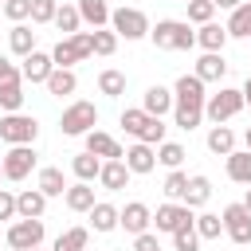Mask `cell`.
<instances>
[{
	"instance_id": "6da1fadb",
	"label": "cell",
	"mask_w": 251,
	"mask_h": 251,
	"mask_svg": "<svg viewBox=\"0 0 251 251\" xmlns=\"http://www.w3.org/2000/svg\"><path fill=\"white\" fill-rule=\"evenodd\" d=\"M149 39L161 51H192L196 47V31L188 27V20H157V27L149 31Z\"/></svg>"
},
{
	"instance_id": "7a4b0ae2",
	"label": "cell",
	"mask_w": 251,
	"mask_h": 251,
	"mask_svg": "<svg viewBox=\"0 0 251 251\" xmlns=\"http://www.w3.org/2000/svg\"><path fill=\"white\" fill-rule=\"evenodd\" d=\"M90 55H94V31H75L71 39H59L55 51H51L55 67H63V71H71L75 63H82Z\"/></svg>"
},
{
	"instance_id": "3957f363",
	"label": "cell",
	"mask_w": 251,
	"mask_h": 251,
	"mask_svg": "<svg viewBox=\"0 0 251 251\" xmlns=\"http://www.w3.org/2000/svg\"><path fill=\"white\" fill-rule=\"evenodd\" d=\"M243 106H247V102H243V90L220 86L216 94H208V102H204V118H212L216 126H224V122H227V118H235Z\"/></svg>"
},
{
	"instance_id": "277c9868",
	"label": "cell",
	"mask_w": 251,
	"mask_h": 251,
	"mask_svg": "<svg viewBox=\"0 0 251 251\" xmlns=\"http://www.w3.org/2000/svg\"><path fill=\"white\" fill-rule=\"evenodd\" d=\"M94 126H98L94 102H71V106L63 110V118H59V129H63L67 137H86Z\"/></svg>"
},
{
	"instance_id": "5b68a950",
	"label": "cell",
	"mask_w": 251,
	"mask_h": 251,
	"mask_svg": "<svg viewBox=\"0 0 251 251\" xmlns=\"http://www.w3.org/2000/svg\"><path fill=\"white\" fill-rule=\"evenodd\" d=\"M39 137V122L31 118V114H4L0 118V141H8V145H31Z\"/></svg>"
},
{
	"instance_id": "8992f818",
	"label": "cell",
	"mask_w": 251,
	"mask_h": 251,
	"mask_svg": "<svg viewBox=\"0 0 251 251\" xmlns=\"http://www.w3.org/2000/svg\"><path fill=\"white\" fill-rule=\"evenodd\" d=\"M110 24H114L118 39H145V35L153 31V27H149V16H145L141 8H114Z\"/></svg>"
},
{
	"instance_id": "52a82bcc",
	"label": "cell",
	"mask_w": 251,
	"mask_h": 251,
	"mask_svg": "<svg viewBox=\"0 0 251 251\" xmlns=\"http://www.w3.org/2000/svg\"><path fill=\"white\" fill-rule=\"evenodd\" d=\"M153 224H157V231H165V235H176L180 227L196 224V216H192V208H188V204H176V200H169V204H161V208H157Z\"/></svg>"
},
{
	"instance_id": "ba28073f",
	"label": "cell",
	"mask_w": 251,
	"mask_h": 251,
	"mask_svg": "<svg viewBox=\"0 0 251 251\" xmlns=\"http://www.w3.org/2000/svg\"><path fill=\"white\" fill-rule=\"evenodd\" d=\"M43 220H16L12 227H8V247L12 251H31V247H39L43 243Z\"/></svg>"
},
{
	"instance_id": "9c48e42d",
	"label": "cell",
	"mask_w": 251,
	"mask_h": 251,
	"mask_svg": "<svg viewBox=\"0 0 251 251\" xmlns=\"http://www.w3.org/2000/svg\"><path fill=\"white\" fill-rule=\"evenodd\" d=\"M173 98H176V106H180V110H204V102H208L204 82H200L196 75H180V78H176V86H173Z\"/></svg>"
},
{
	"instance_id": "30bf717a",
	"label": "cell",
	"mask_w": 251,
	"mask_h": 251,
	"mask_svg": "<svg viewBox=\"0 0 251 251\" xmlns=\"http://www.w3.org/2000/svg\"><path fill=\"white\" fill-rule=\"evenodd\" d=\"M224 231H227V239L231 243H251V212L243 208V204H227L224 208Z\"/></svg>"
},
{
	"instance_id": "8fae6325",
	"label": "cell",
	"mask_w": 251,
	"mask_h": 251,
	"mask_svg": "<svg viewBox=\"0 0 251 251\" xmlns=\"http://www.w3.org/2000/svg\"><path fill=\"white\" fill-rule=\"evenodd\" d=\"M31 169H35V149L31 145H12L4 153V176L8 180H24V176H31Z\"/></svg>"
},
{
	"instance_id": "7c38bea8",
	"label": "cell",
	"mask_w": 251,
	"mask_h": 251,
	"mask_svg": "<svg viewBox=\"0 0 251 251\" xmlns=\"http://www.w3.org/2000/svg\"><path fill=\"white\" fill-rule=\"evenodd\" d=\"M149 224H153V212H149V204H141V200H129V204L122 208V216H118V227H126L129 235H145Z\"/></svg>"
},
{
	"instance_id": "4fadbf2b",
	"label": "cell",
	"mask_w": 251,
	"mask_h": 251,
	"mask_svg": "<svg viewBox=\"0 0 251 251\" xmlns=\"http://www.w3.org/2000/svg\"><path fill=\"white\" fill-rule=\"evenodd\" d=\"M122 161H126V169H129V173L145 176V173H153V169H157V149H153V145H145V141H137V145H129V149H126V157H122Z\"/></svg>"
},
{
	"instance_id": "5bb4252c",
	"label": "cell",
	"mask_w": 251,
	"mask_h": 251,
	"mask_svg": "<svg viewBox=\"0 0 251 251\" xmlns=\"http://www.w3.org/2000/svg\"><path fill=\"white\" fill-rule=\"evenodd\" d=\"M173 106H176V98H173V90H169V86H161V82H157V86H149V90L141 94V110H145V114H153V118H165Z\"/></svg>"
},
{
	"instance_id": "9a60e30c",
	"label": "cell",
	"mask_w": 251,
	"mask_h": 251,
	"mask_svg": "<svg viewBox=\"0 0 251 251\" xmlns=\"http://www.w3.org/2000/svg\"><path fill=\"white\" fill-rule=\"evenodd\" d=\"M86 153H94V157H102V161H122V157H126V149H122L110 133H102V129H90V133H86Z\"/></svg>"
},
{
	"instance_id": "2e32d148",
	"label": "cell",
	"mask_w": 251,
	"mask_h": 251,
	"mask_svg": "<svg viewBox=\"0 0 251 251\" xmlns=\"http://www.w3.org/2000/svg\"><path fill=\"white\" fill-rule=\"evenodd\" d=\"M200 82H220L227 75V63H224V51H204L196 59V71H192Z\"/></svg>"
},
{
	"instance_id": "e0dca14e",
	"label": "cell",
	"mask_w": 251,
	"mask_h": 251,
	"mask_svg": "<svg viewBox=\"0 0 251 251\" xmlns=\"http://www.w3.org/2000/svg\"><path fill=\"white\" fill-rule=\"evenodd\" d=\"M51 71H55V59L43 55V51H31V55L24 59V67H20V75H24L27 82H47Z\"/></svg>"
},
{
	"instance_id": "ac0fdd59",
	"label": "cell",
	"mask_w": 251,
	"mask_h": 251,
	"mask_svg": "<svg viewBox=\"0 0 251 251\" xmlns=\"http://www.w3.org/2000/svg\"><path fill=\"white\" fill-rule=\"evenodd\" d=\"M129 169H126V161H102V173H98V184L106 188V192H122L126 184H129Z\"/></svg>"
},
{
	"instance_id": "d6986e66",
	"label": "cell",
	"mask_w": 251,
	"mask_h": 251,
	"mask_svg": "<svg viewBox=\"0 0 251 251\" xmlns=\"http://www.w3.org/2000/svg\"><path fill=\"white\" fill-rule=\"evenodd\" d=\"M16 212H20V220H43L47 196H43L39 188H24V192L16 196Z\"/></svg>"
},
{
	"instance_id": "ffe728a7",
	"label": "cell",
	"mask_w": 251,
	"mask_h": 251,
	"mask_svg": "<svg viewBox=\"0 0 251 251\" xmlns=\"http://www.w3.org/2000/svg\"><path fill=\"white\" fill-rule=\"evenodd\" d=\"M35 188L51 200V196H67V180H63V169H55V165H47V169H39V176H35Z\"/></svg>"
},
{
	"instance_id": "44dd1931",
	"label": "cell",
	"mask_w": 251,
	"mask_h": 251,
	"mask_svg": "<svg viewBox=\"0 0 251 251\" xmlns=\"http://www.w3.org/2000/svg\"><path fill=\"white\" fill-rule=\"evenodd\" d=\"M86 216H90V227H94L98 235H106V231H114V227H118V216H122V208H114V204L98 200V204H94Z\"/></svg>"
},
{
	"instance_id": "7402d4cb",
	"label": "cell",
	"mask_w": 251,
	"mask_h": 251,
	"mask_svg": "<svg viewBox=\"0 0 251 251\" xmlns=\"http://www.w3.org/2000/svg\"><path fill=\"white\" fill-rule=\"evenodd\" d=\"M78 16H82V24H90V27L98 31V27H106V24H110L114 8H110L106 0H78Z\"/></svg>"
},
{
	"instance_id": "603a6c76",
	"label": "cell",
	"mask_w": 251,
	"mask_h": 251,
	"mask_svg": "<svg viewBox=\"0 0 251 251\" xmlns=\"http://www.w3.org/2000/svg\"><path fill=\"white\" fill-rule=\"evenodd\" d=\"M224 27H227V39H251V0H243Z\"/></svg>"
},
{
	"instance_id": "cb8c5ba5",
	"label": "cell",
	"mask_w": 251,
	"mask_h": 251,
	"mask_svg": "<svg viewBox=\"0 0 251 251\" xmlns=\"http://www.w3.org/2000/svg\"><path fill=\"white\" fill-rule=\"evenodd\" d=\"M63 200H67V208H71V212H90V208L98 204V200H94V188H90L86 180H78V184H71Z\"/></svg>"
},
{
	"instance_id": "d4e9b609",
	"label": "cell",
	"mask_w": 251,
	"mask_h": 251,
	"mask_svg": "<svg viewBox=\"0 0 251 251\" xmlns=\"http://www.w3.org/2000/svg\"><path fill=\"white\" fill-rule=\"evenodd\" d=\"M227 176H231L235 184H247V188H251V149H235V153L227 157Z\"/></svg>"
},
{
	"instance_id": "484cf974",
	"label": "cell",
	"mask_w": 251,
	"mask_h": 251,
	"mask_svg": "<svg viewBox=\"0 0 251 251\" xmlns=\"http://www.w3.org/2000/svg\"><path fill=\"white\" fill-rule=\"evenodd\" d=\"M43 86H47L55 98H67V94H75V90H78V78H75V71H63V67H55V71H51V78H47Z\"/></svg>"
},
{
	"instance_id": "4316f807",
	"label": "cell",
	"mask_w": 251,
	"mask_h": 251,
	"mask_svg": "<svg viewBox=\"0 0 251 251\" xmlns=\"http://www.w3.org/2000/svg\"><path fill=\"white\" fill-rule=\"evenodd\" d=\"M208 149H212L216 157H231V153H235V133H231L227 126H212V129H208Z\"/></svg>"
},
{
	"instance_id": "83f0119b",
	"label": "cell",
	"mask_w": 251,
	"mask_h": 251,
	"mask_svg": "<svg viewBox=\"0 0 251 251\" xmlns=\"http://www.w3.org/2000/svg\"><path fill=\"white\" fill-rule=\"evenodd\" d=\"M71 169H75V176H78V180H86V184H90V180H98V173H102V157H94V153H86V149H82V153H75Z\"/></svg>"
},
{
	"instance_id": "f1b7e54d",
	"label": "cell",
	"mask_w": 251,
	"mask_h": 251,
	"mask_svg": "<svg viewBox=\"0 0 251 251\" xmlns=\"http://www.w3.org/2000/svg\"><path fill=\"white\" fill-rule=\"evenodd\" d=\"M8 47H12L16 55H24V59H27V55L35 51V31H31L27 24H16V27L8 31Z\"/></svg>"
},
{
	"instance_id": "f546056e",
	"label": "cell",
	"mask_w": 251,
	"mask_h": 251,
	"mask_svg": "<svg viewBox=\"0 0 251 251\" xmlns=\"http://www.w3.org/2000/svg\"><path fill=\"white\" fill-rule=\"evenodd\" d=\"M196 43H200L204 51H224V43H227V27H224V24H204V27L196 31Z\"/></svg>"
},
{
	"instance_id": "4dcf8cb0",
	"label": "cell",
	"mask_w": 251,
	"mask_h": 251,
	"mask_svg": "<svg viewBox=\"0 0 251 251\" xmlns=\"http://www.w3.org/2000/svg\"><path fill=\"white\" fill-rule=\"evenodd\" d=\"M212 200V180L208 176H188V192H184V204L188 208H200Z\"/></svg>"
},
{
	"instance_id": "1f68e13d",
	"label": "cell",
	"mask_w": 251,
	"mask_h": 251,
	"mask_svg": "<svg viewBox=\"0 0 251 251\" xmlns=\"http://www.w3.org/2000/svg\"><path fill=\"white\" fill-rule=\"evenodd\" d=\"M55 27H59V31H63V35L71 39V35H75V31L82 27V16H78V4H63V8L55 12Z\"/></svg>"
},
{
	"instance_id": "d6a6232c",
	"label": "cell",
	"mask_w": 251,
	"mask_h": 251,
	"mask_svg": "<svg viewBox=\"0 0 251 251\" xmlns=\"http://www.w3.org/2000/svg\"><path fill=\"white\" fill-rule=\"evenodd\" d=\"M98 90H102L106 98H122V94H126V75L114 71V67H106V71L98 75Z\"/></svg>"
},
{
	"instance_id": "836d02e7",
	"label": "cell",
	"mask_w": 251,
	"mask_h": 251,
	"mask_svg": "<svg viewBox=\"0 0 251 251\" xmlns=\"http://www.w3.org/2000/svg\"><path fill=\"white\" fill-rule=\"evenodd\" d=\"M86 243H90V231H86V227H71V231H63V235L55 239L51 251H86Z\"/></svg>"
},
{
	"instance_id": "e575fe53",
	"label": "cell",
	"mask_w": 251,
	"mask_h": 251,
	"mask_svg": "<svg viewBox=\"0 0 251 251\" xmlns=\"http://www.w3.org/2000/svg\"><path fill=\"white\" fill-rule=\"evenodd\" d=\"M184 145H176V141H161L157 145V165H165V169H180L184 165Z\"/></svg>"
},
{
	"instance_id": "d590c367",
	"label": "cell",
	"mask_w": 251,
	"mask_h": 251,
	"mask_svg": "<svg viewBox=\"0 0 251 251\" xmlns=\"http://www.w3.org/2000/svg\"><path fill=\"white\" fill-rule=\"evenodd\" d=\"M24 82V78H20ZM20 82H4L0 86V110L4 114H20V106H24V86Z\"/></svg>"
},
{
	"instance_id": "8d00e7d4",
	"label": "cell",
	"mask_w": 251,
	"mask_h": 251,
	"mask_svg": "<svg viewBox=\"0 0 251 251\" xmlns=\"http://www.w3.org/2000/svg\"><path fill=\"white\" fill-rule=\"evenodd\" d=\"M220 231H224V216H216V212H200L196 216V235L200 239H220Z\"/></svg>"
},
{
	"instance_id": "74e56055",
	"label": "cell",
	"mask_w": 251,
	"mask_h": 251,
	"mask_svg": "<svg viewBox=\"0 0 251 251\" xmlns=\"http://www.w3.org/2000/svg\"><path fill=\"white\" fill-rule=\"evenodd\" d=\"M118 122H122V129H126L129 137H141V129H145L149 114H145V110L137 106V110H122V118H118Z\"/></svg>"
},
{
	"instance_id": "f35d334b",
	"label": "cell",
	"mask_w": 251,
	"mask_h": 251,
	"mask_svg": "<svg viewBox=\"0 0 251 251\" xmlns=\"http://www.w3.org/2000/svg\"><path fill=\"white\" fill-rule=\"evenodd\" d=\"M184 192H188V173L169 169V176H165V196H169V200H184Z\"/></svg>"
},
{
	"instance_id": "ab89813d",
	"label": "cell",
	"mask_w": 251,
	"mask_h": 251,
	"mask_svg": "<svg viewBox=\"0 0 251 251\" xmlns=\"http://www.w3.org/2000/svg\"><path fill=\"white\" fill-rule=\"evenodd\" d=\"M212 16H216V4L212 0H188V20L192 24H212Z\"/></svg>"
},
{
	"instance_id": "60d3db41",
	"label": "cell",
	"mask_w": 251,
	"mask_h": 251,
	"mask_svg": "<svg viewBox=\"0 0 251 251\" xmlns=\"http://www.w3.org/2000/svg\"><path fill=\"white\" fill-rule=\"evenodd\" d=\"M114 51H118V31L98 27V31H94V55H102V59H106V55H114Z\"/></svg>"
},
{
	"instance_id": "b9f144b4",
	"label": "cell",
	"mask_w": 251,
	"mask_h": 251,
	"mask_svg": "<svg viewBox=\"0 0 251 251\" xmlns=\"http://www.w3.org/2000/svg\"><path fill=\"white\" fill-rule=\"evenodd\" d=\"M165 129H169V126H165L161 118H153V114H149V122H145V129H141V137H137V141H145V145H161V141H165Z\"/></svg>"
},
{
	"instance_id": "7bdbcfd3",
	"label": "cell",
	"mask_w": 251,
	"mask_h": 251,
	"mask_svg": "<svg viewBox=\"0 0 251 251\" xmlns=\"http://www.w3.org/2000/svg\"><path fill=\"white\" fill-rule=\"evenodd\" d=\"M59 4L55 0H31V24H55Z\"/></svg>"
},
{
	"instance_id": "ee69618b",
	"label": "cell",
	"mask_w": 251,
	"mask_h": 251,
	"mask_svg": "<svg viewBox=\"0 0 251 251\" xmlns=\"http://www.w3.org/2000/svg\"><path fill=\"white\" fill-rule=\"evenodd\" d=\"M173 247H176V251H200V235H196V224L180 227V231L173 235Z\"/></svg>"
},
{
	"instance_id": "f6af8a7d",
	"label": "cell",
	"mask_w": 251,
	"mask_h": 251,
	"mask_svg": "<svg viewBox=\"0 0 251 251\" xmlns=\"http://www.w3.org/2000/svg\"><path fill=\"white\" fill-rule=\"evenodd\" d=\"M173 122H176L180 129H188V133H192V129L204 122V110H180V106H173Z\"/></svg>"
},
{
	"instance_id": "bcb514c9",
	"label": "cell",
	"mask_w": 251,
	"mask_h": 251,
	"mask_svg": "<svg viewBox=\"0 0 251 251\" xmlns=\"http://www.w3.org/2000/svg\"><path fill=\"white\" fill-rule=\"evenodd\" d=\"M4 16H8L12 24L31 20V0H8V4H4Z\"/></svg>"
},
{
	"instance_id": "7dc6e473",
	"label": "cell",
	"mask_w": 251,
	"mask_h": 251,
	"mask_svg": "<svg viewBox=\"0 0 251 251\" xmlns=\"http://www.w3.org/2000/svg\"><path fill=\"white\" fill-rule=\"evenodd\" d=\"M20 212H16V196L8 192V188H0V220H16Z\"/></svg>"
},
{
	"instance_id": "c3c4849f",
	"label": "cell",
	"mask_w": 251,
	"mask_h": 251,
	"mask_svg": "<svg viewBox=\"0 0 251 251\" xmlns=\"http://www.w3.org/2000/svg\"><path fill=\"white\" fill-rule=\"evenodd\" d=\"M133 251H161V239H157L153 231H145V235H133Z\"/></svg>"
},
{
	"instance_id": "681fc988",
	"label": "cell",
	"mask_w": 251,
	"mask_h": 251,
	"mask_svg": "<svg viewBox=\"0 0 251 251\" xmlns=\"http://www.w3.org/2000/svg\"><path fill=\"white\" fill-rule=\"evenodd\" d=\"M20 78H24V75L16 71V63H8V59L0 55V86H4V82H20Z\"/></svg>"
},
{
	"instance_id": "f907efd6",
	"label": "cell",
	"mask_w": 251,
	"mask_h": 251,
	"mask_svg": "<svg viewBox=\"0 0 251 251\" xmlns=\"http://www.w3.org/2000/svg\"><path fill=\"white\" fill-rule=\"evenodd\" d=\"M212 4H216V8H227V12H235L243 0H212Z\"/></svg>"
},
{
	"instance_id": "816d5d0a",
	"label": "cell",
	"mask_w": 251,
	"mask_h": 251,
	"mask_svg": "<svg viewBox=\"0 0 251 251\" xmlns=\"http://www.w3.org/2000/svg\"><path fill=\"white\" fill-rule=\"evenodd\" d=\"M243 102H247V106H251V78H247V82H243Z\"/></svg>"
},
{
	"instance_id": "f5cc1de1",
	"label": "cell",
	"mask_w": 251,
	"mask_h": 251,
	"mask_svg": "<svg viewBox=\"0 0 251 251\" xmlns=\"http://www.w3.org/2000/svg\"><path fill=\"white\" fill-rule=\"evenodd\" d=\"M243 145H247V149H251V126H247V129H243Z\"/></svg>"
},
{
	"instance_id": "db71d44e",
	"label": "cell",
	"mask_w": 251,
	"mask_h": 251,
	"mask_svg": "<svg viewBox=\"0 0 251 251\" xmlns=\"http://www.w3.org/2000/svg\"><path fill=\"white\" fill-rule=\"evenodd\" d=\"M243 208H247V212H251V188H247V196H243Z\"/></svg>"
},
{
	"instance_id": "11a10c76",
	"label": "cell",
	"mask_w": 251,
	"mask_h": 251,
	"mask_svg": "<svg viewBox=\"0 0 251 251\" xmlns=\"http://www.w3.org/2000/svg\"><path fill=\"white\" fill-rule=\"evenodd\" d=\"M0 176H4V161H0Z\"/></svg>"
},
{
	"instance_id": "9f6ffc18",
	"label": "cell",
	"mask_w": 251,
	"mask_h": 251,
	"mask_svg": "<svg viewBox=\"0 0 251 251\" xmlns=\"http://www.w3.org/2000/svg\"><path fill=\"white\" fill-rule=\"evenodd\" d=\"M31 251H39V247H31Z\"/></svg>"
},
{
	"instance_id": "6f0895ef",
	"label": "cell",
	"mask_w": 251,
	"mask_h": 251,
	"mask_svg": "<svg viewBox=\"0 0 251 251\" xmlns=\"http://www.w3.org/2000/svg\"><path fill=\"white\" fill-rule=\"evenodd\" d=\"M0 4H8V0H0Z\"/></svg>"
},
{
	"instance_id": "680465c9",
	"label": "cell",
	"mask_w": 251,
	"mask_h": 251,
	"mask_svg": "<svg viewBox=\"0 0 251 251\" xmlns=\"http://www.w3.org/2000/svg\"><path fill=\"white\" fill-rule=\"evenodd\" d=\"M184 4H188V0H184Z\"/></svg>"
}]
</instances>
